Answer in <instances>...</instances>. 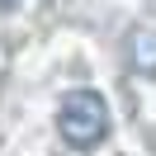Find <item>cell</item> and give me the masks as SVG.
Returning a JSON list of instances; mask_svg holds the SVG:
<instances>
[{"label":"cell","instance_id":"1","mask_svg":"<svg viewBox=\"0 0 156 156\" xmlns=\"http://www.w3.org/2000/svg\"><path fill=\"white\" fill-rule=\"evenodd\" d=\"M57 133H62V142L76 147V151L99 147L109 137V104H104V95H95V90H71V95L62 99V109H57Z\"/></svg>","mask_w":156,"mask_h":156},{"label":"cell","instance_id":"2","mask_svg":"<svg viewBox=\"0 0 156 156\" xmlns=\"http://www.w3.org/2000/svg\"><path fill=\"white\" fill-rule=\"evenodd\" d=\"M128 52H133V71L156 76V29H137L128 38Z\"/></svg>","mask_w":156,"mask_h":156},{"label":"cell","instance_id":"3","mask_svg":"<svg viewBox=\"0 0 156 156\" xmlns=\"http://www.w3.org/2000/svg\"><path fill=\"white\" fill-rule=\"evenodd\" d=\"M0 5H19V0H0Z\"/></svg>","mask_w":156,"mask_h":156}]
</instances>
